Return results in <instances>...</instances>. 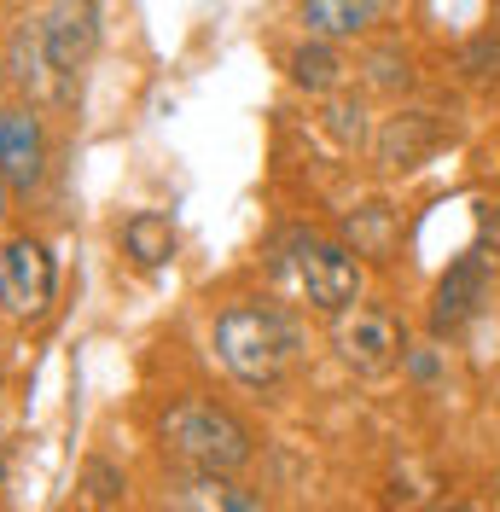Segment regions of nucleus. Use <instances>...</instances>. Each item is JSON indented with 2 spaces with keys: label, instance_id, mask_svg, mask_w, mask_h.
<instances>
[{
  "label": "nucleus",
  "instance_id": "obj_23",
  "mask_svg": "<svg viewBox=\"0 0 500 512\" xmlns=\"http://www.w3.org/2000/svg\"><path fill=\"white\" fill-rule=\"evenodd\" d=\"M47 6H53V0H47Z\"/></svg>",
  "mask_w": 500,
  "mask_h": 512
},
{
  "label": "nucleus",
  "instance_id": "obj_15",
  "mask_svg": "<svg viewBox=\"0 0 500 512\" xmlns=\"http://www.w3.org/2000/svg\"><path fill=\"white\" fill-rule=\"evenodd\" d=\"M460 76L471 88H495L500 82V30H477L460 47Z\"/></svg>",
  "mask_w": 500,
  "mask_h": 512
},
{
  "label": "nucleus",
  "instance_id": "obj_22",
  "mask_svg": "<svg viewBox=\"0 0 500 512\" xmlns=\"http://www.w3.org/2000/svg\"><path fill=\"white\" fill-rule=\"evenodd\" d=\"M431 512H477V507H471V501H460V495H454V501H437V507H431Z\"/></svg>",
  "mask_w": 500,
  "mask_h": 512
},
{
  "label": "nucleus",
  "instance_id": "obj_17",
  "mask_svg": "<svg viewBox=\"0 0 500 512\" xmlns=\"http://www.w3.org/2000/svg\"><path fill=\"white\" fill-rule=\"evenodd\" d=\"M355 216L367 222V227H349L355 256H384V251H390V204H361Z\"/></svg>",
  "mask_w": 500,
  "mask_h": 512
},
{
  "label": "nucleus",
  "instance_id": "obj_19",
  "mask_svg": "<svg viewBox=\"0 0 500 512\" xmlns=\"http://www.w3.org/2000/svg\"><path fill=\"white\" fill-rule=\"evenodd\" d=\"M332 128H338V140H361V111H349V105H332Z\"/></svg>",
  "mask_w": 500,
  "mask_h": 512
},
{
  "label": "nucleus",
  "instance_id": "obj_4",
  "mask_svg": "<svg viewBox=\"0 0 500 512\" xmlns=\"http://www.w3.org/2000/svg\"><path fill=\"white\" fill-rule=\"evenodd\" d=\"M332 350H338V361L349 373L384 379V373H396L407 361V326L390 303H367L361 297V303L332 315Z\"/></svg>",
  "mask_w": 500,
  "mask_h": 512
},
{
  "label": "nucleus",
  "instance_id": "obj_3",
  "mask_svg": "<svg viewBox=\"0 0 500 512\" xmlns=\"http://www.w3.org/2000/svg\"><path fill=\"white\" fill-rule=\"evenodd\" d=\"M285 251V274L297 280L303 303L320 309V315H338L349 303H361V286H367V268L349 239H332V233H314V227H285L280 233Z\"/></svg>",
  "mask_w": 500,
  "mask_h": 512
},
{
  "label": "nucleus",
  "instance_id": "obj_10",
  "mask_svg": "<svg viewBox=\"0 0 500 512\" xmlns=\"http://www.w3.org/2000/svg\"><path fill=\"white\" fill-rule=\"evenodd\" d=\"M41 24H47V47H53L59 76L76 88L82 64L94 59V47H99V0H53Z\"/></svg>",
  "mask_w": 500,
  "mask_h": 512
},
{
  "label": "nucleus",
  "instance_id": "obj_1",
  "mask_svg": "<svg viewBox=\"0 0 500 512\" xmlns=\"http://www.w3.org/2000/svg\"><path fill=\"white\" fill-rule=\"evenodd\" d=\"M216 361L250 390H274L291 373V361L303 350V326L297 315L274 297H233L216 315Z\"/></svg>",
  "mask_w": 500,
  "mask_h": 512
},
{
  "label": "nucleus",
  "instance_id": "obj_20",
  "mask_svg": "<svg viewBox=\"0 0 500 512\" xmlns=\"http://www.w3.org/2000/svg\"><path fill=\"white\" fill-rule=\"evenodd\" d=\"M407 373H413V379H437V355L431 350H407Z\"/></svg>",
  "mask_w": 500,
  "mask_h": 512
},
{
  "label": "nucleus",
  "instance_id": "obj_7",
  "mask_svg": "<svg viewBox=\"0 0 500 512\" xmlns=\"http://www.w3.org/2000/svg\"><path fill=\"white\" fill-rule=\"evenodd\" d=\"M0 169L18 198H35L47 187V169H53V146H47V117L30 99H12L0 105Z\"/></svg>",
  "mask_w": 500,
  "mask_h": 512
},
{
  "label": "nucleus",
  "instance_id": "obj_18",
  "mask_svg": "<svg viewBox=\"0 0 500 512\" xmlns=\"http://www.w3.org/2000/svg\"><path fill=\"white\" fill-rule=\"evenodd\" d=\"M82 483H88V501H99V507L123 495V472H111L105 460H88V472H82Z\"/></svg>",
  "mask_w": 500,
  "mask_h": 512
},
{
  "label": "nucleus",
  "instance_id": "obj_12",
  "mask_svg": "<svg viewBox=\"0 0 500 512\" xmlns=\"http://www.w3.org/2000/svg\"><path fill=\"white\" fill-rule=\"evenodd\" d=\"M297 24L314 41H361L373 35V24H384V0H303L297 6Z\"/></svg>",
  "mask_w": 500,
  "mask_h": 512
},
{
  "label": "nucleus",
  "instance_id": "obj_6",
  "mask_svg": "<svg viewBox=\"0 0 500 512\" xmlns=\"http://www.w3.org/2000/svg\"><path fill=\"white\" fill-rule=\"evenodd\" d=\"M0 76L12 82V94L30 99V105H70V82L53 64V47H47V24L41 18H12V30L0 41Z\"/></svg>",
  "mask_w": 500,
  "mask_h": 512
},
{
  "label": "nucleus",
  "instance_id": "obj_9",
  "mask_svg": "<svg viewBox=\"0 0 500 512\" xmlns=\"http://www.w3.org/2000/svg\"><path fill=\"white\" fill-rule=\"evenodd\" d=\"M157 512H268V501L233 472H192L175 466L157 483Z\"/></svg>",
  "mask_w": 500,
  "mask_h": 512
},
{
  "label": "nucleus",
  "instance_id": "obj_13",
  "mask_svg": "<svg viewBox=\"0 0 500 512\" xmlns=\"http://www.w3.org/2000/svg\"><path fill=\"white\" fill-rule=\"evenodd\" d=\"M285 76H291L303 94H332V88L344 82V53H338V41L303 35V41L285 53Z\"/></svg>",
  "mask_w": 500,
  "mask_h": 512
},
{
  "label": "nucleus",
  "instance_id": "obj_21",
  "mask_svg": "<svg viewBox=\"0 0 500 512\" xmlns=\"http://www.w3.org/2000/svg\"><path fill=\"white\" fill-rule=\"evenodd\" d=\"M12 198H18V192H12V181H6V169H0V227H6V216H12Z\"/></svg>",
  "mask_w": 500,
  "mask_h": 512
},
{
  "label": "nucleus",
  "instance_id": "obj_14",
  "mask_svg": "<svg viewBox=\"0 0 500 512\" xmlns=\"http://www.w3.org/2000/svg\"><path fill=\"white\" fill-rule=\"evenodd\" d=\"M117 239H123V251L134 268H163V262H175V227L169 216H157V210H134L123 227H117Z\"/></svg>",
  "mask_w": 500,
  "mask_h": 512
},
{
  "label": "nucleus",
  "instance_id": "obj_2",
  "mask_svg": "<svg viewBox=\"0 0 500 512\" xmlns=\"http://www.w3.org/2000/svg\"><path fill=\"white\" fill-rule=\"evenodd\" d=\"M152 437L163 448V460L192 466V472H233L239 478L256 460V431L227 402L198 396V390H187V396H175V402L157 408Z\"/></svg>",
  "mask_w": 500,
  "mask_h": 512
},
{
  "label": "nucleus",
  "instance_id": "obj_8",
  "mask_svg": "<svg viewBox=\"0 0 500 512\" xmlns=\"http://www.w3.org/2000/svg\"><path fill=\"white\" fill-rule=\"evenodd\" d=\"M489 286H495V280H489V256H483V251L454 256V262L442 268L437 291H431V309H425L431 338H454V332H466L471 320L483 315Z\"/></svg>",
  "mask_w": 500,
  "mask_h": 512
},
{
  "label": "nucleus",
  "instance_id": "obj_16",
  "mask_svg": "<svg viewBox=\"0 0 500 512\" xmlns=\"http://www.w3.org/2000/svg\"><path fill=\"white\" fill-rule=\"evenodd\" d=\"M367 82L384 88V94H402V88H413V59L402 47H373L367 53Z\"/></svg>",
  "mask_w": 500,
  "mask_h": 512
},
{
  "label": "nucleus",
  "instance_id": "obj_11",
  "mask_svg": "<svg viewBox=\"0 0 500 512\" xmlns=\"http://www.w3.org/2000/svg\"><path fill=\"white\" fill-rule=\"evenodd\" d=\"M437 146H442V123L431 111H396V117H384V128L373 134V158H378V169H390V175H407V169L431 163Z\"/></svg>",
  "mask_w": 500,
  "mask_h": 512
},
{
  "label": "nucleus",
  "instance_id": "obj_5",
  "mask_svg": "<svg viewBox=\"0 0 500 512\" xmlns=\"http://www.w3.org/2000/svg\"><path fill=\"white\" fill-rule=\"evenodd\" d=\"M59 303V256L47 239L35 233H12L0 239V315L30 326V320H47Z\"/></svg>",
  "mask_w": 500,
  "mask_h": 512
}]
</instances>
